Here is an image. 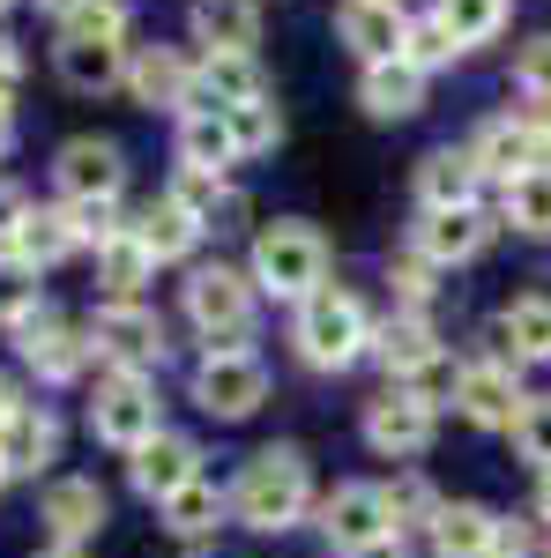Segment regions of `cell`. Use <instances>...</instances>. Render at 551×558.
<instances>
[{
    "mask_svg": "<svg viewBox=\"0 0 551 558\" xmlns=\"http://www.w3.org/2000/svg\"><path fill=\"white\" fill-rule=\"evenodd\" d=\"M231 514L261 529V536H284L298 521L313 514V470H306V454L298 447H261L254 462L239 470L231 484Z\"/></svg>",
    "mask_w": 551,
    "mask_h": 558,
    "instance_id": "1",
    "label": "cell"
},
{
    "mask_svg": "<svg viewBox=\"0 0 551 558\" xmlns=\"http://www.w3.org/2000/svg\"><path fill=\"white\" fill-rule=\"evenodd\" d=\"M254 291L268 299H313L321 283H328V239L313 231V223H298V216H276V223H261L254 231Z\"/></svg>",
    "mask_w": 551,
    "mask_h": 558,
    "instance_id": "2",
    "label": "cell"
},
{
    "mask_svg": "<svg viewBox=\"0 0 551 558\" xmlns=\"http://www.w3.org/2000/svg\"><path fill=\"white\" fill-rule=\"evenodd\" d=\"M291 343H298V357H306L313 373H343V365H358V357L373 350V320H366V305L350 299V291L321 283L313 299H298Z\"/></svg>",
    "mask_w": 551,
    "mask_h": 558,
    "instance_id": "3",
    "label": "cell"
},
{
    "mask_svg": "<svg viewBox=\"0 0 551 558\" xmlns=\"http://www.w3.org/2000/svg\"><path fill=\"white\" fill-rule=\"evenodd\" d=\"M477 179H522V172H551V105H514L500 120H484L469 142Z\"/></svg>",
    "mask_w": 551,
    "mask_h": 558,
    "instance_id": "4",
    "label": "cell"
},
{
    "mask_svg": "<svg viewBox=\"0 0 551 558\" xmlns=\"http://www.w3.org/2000/svg\"><path fill=\"white\" fill-rule=\"evenodd\" d=\"M187 320L209 336V350H247L254 336V276H239V268H194L187 276Z\"/></svg>",
    "mask_w": 551,
    "mask_h": 558,
    "instance_id": "5",
    "label": "cell"
},
{
    "mask_svg": "<svg viewBox=\"0 0 551 558\" xmlns=\"http://www.w3.org/2000/svg\"><path fill=\"white\" fill-rule=\"evenodd\" d=\"M89 432H97L105 447H120V454H134L142 439H157L165 417H157V387H149V373H105L97 395H89Z\"/></svg>",
    "mask_w": 551,
    "mask_h": 558,
    "instance_id": "6",
    "label": "cell"
},
{
    "mask_svg": "<svg viewBox=\"0 0 551 558\" xmlns=\"http://www.w3.org/2000/svg\"><path fill=\"white\" fill-rule=\"evenodd\" d=\"M89 350H97V357H105V365H112V373H149V365H165V320H157V313H149V305L134 299V305H97V313H89Z\"/></svg>",
    "mask_w": 551,
    "mask_h": 558,
    "instance_id": "7",
    "label": "cell"
},
{
    "mask_svg": "<svg viewBox=\"0 0 551 558\" xmlns=\"http://www.w3.org/2000/svg\"><path fill=\"white\" fill-rule=\"evenodd\" d=\"M194 402L209 417H224V425H239V417H254L261 402H268V365H261L254 350H209L194 365Z\"/></svg>",
    "mask_w": 551,
    "mask_h": 558,
    "instance_id": "8",
    "label": "cell"
},
{
    "mask_svg": "<svg viewBox=\"0 0 551 558\" xmlns=\"http://www.w3.org/2000/svg\"><path fill=\"white\" fill-rule=\"evenodd\" d=\"M522 365L514 357H469L463 365V387H455V410H463L469 425L484 432H514V417H522Z\"/></svg>",
    "mask_w": 551,
    "mask_h": 558,
    "instance_id": "9",
    "label": "cell"
},
{
    "mask_svg": "<svg viewBox=\"0 0 551 558\" xmlns=\"http://www.w3.org/2000/svg\"><path fill=\"white\" fill-rule=\"evenodd\" d=\"M432 432H440V410H424L418 395H403V387H387L381 402H366V447L387 454V462H418L432 447Z\"/></svg>",
    "mask_w": 551,
    "mask_h": 558,
    "instance_id": "10",
    "label": "cell"
},
{
    "mask_svg": "<svg viewBox=\"0 0 551 558\" xmlns=\"http://www.w3.org/2000/svg\"><path fill=\"white\" fill-rule=\"evenodd\" d=\"M492 231H500V216H484L477 202H463V209H424L410 254H424L432 268H463V260H477L492 246Z\"/></svg>",
    "mask_w": 551,
    "mask_h": 558,
    "instance_id": "11",
    "label": "cell"
},
{
    "mask_svg": "<svg viewBox=\"0 0 551 558\" xmlns=\"http://www.w3.org/2000/svg\"><path fill=\"white\" fill-rule=\"evenodd\" d=\"M52 186H60V202H120V186H128V157H120V142H68L60 149V165H52Z\"/></svg>",
    "mask_w": 551,
    "mask_h": 558,
    "instance_id": "12",
    "label": "cell"
},
{
    "mask_svg": "<svg viewBox=\"0 0 551 558\" xmlns=\"http://www.w3.org/2000/svg\"><path fill=\"white\" fill-rule=\"evenodd\" d=\"M15 350H23V365H31L38 380H75L89 357H97L83 328H68V320H60V313H45V305L15 328Z\"/></svg>",
    "mask_w": 551,
    "mask_h": 558,
    "instance_id": "13",
    "label": "cell"
},
{
    "mask_svg": "<svg viewBox=\"0 0 551 558\" xmlns=\"http://www.w3.org/2000/svg\"><path fill=\"white\" fill-rule=\"evenodd\" d=\"M38 521H45V536H52L60 551H83L89 536L105 529V492H97V476H52Z\"/></svg>",
    "mask_w": 551,
    "mask_h": 558,
    "instance_id": "14",
    "label": "cell"
},
{
    "mask_svg": "<svg viewBox=\"0 0 551 558\" xmlns=\"http://www.w3.org/2000/svg\"><path fill=\"white\" fill-rule=\"evenodd\" d=\"M194 476H202V447H194L187 432H157V439H142L134 462H128V484L142 492V499H157V507H165L179 484H194Z\"/></svg>",
    "mask_w": 551,
    "mask_h": 558,
    "instance_id": "15",
    "label": "cell"
},
{
    "mask_svg": "<svg viewBox=\"0 0 551 558\" xmlns=\"http://www.w3.org/2000/svg\"><path fill=\"white\" fill-rule=\"evenodd\" d=\"M128 89H134V105H149V112H187L194 68H187L179 45H134L128 52Z\"/></svg>",
    "mask_w": 551,
    "mask_h": 558,
    "instance_id": "16",
    "label": "cell"
},
{
    "mask_svg": "<svg viewBox=\"0 0 551 558\" xmlns=\"http://www.w3.org/2000/svg\"><path fill=\"white\" fill-rule=\"evenodd\" d=\"M313 529L336 544V551H358V544H373L387 536V514H381V484H336L321 507H313Z\"/></svg>",
    "mask_w": 551,
    "mask_h": 558,
    "instance_id": "17",
    "label": "cell"
},
{
    "mask_svg": "<svg viewBox=\"0 0 551 558\" xmlns=\"http://www.w3.org/2000/svg\"><path fill=\"white\" fill-rule=\"evenodd\" d=\"M254 97H268V83H261V68H254V52H202L187 112H231V105H254Z\"/></svg>",
    "mask_w": 551,
    "mask_h": 558,
    "instance_id": "18",
    "label": "cell"
},
{
    "mask_svg": "<svg viewBox=\"0 0 551 558\" xmlns=\"http://www.w3.org/2000/svg\"><path fill=\"white\" fill-rule=\"evenodd\" d=\"M403 31H410V15L403 8H387V0H343L336 8V38L373 68V60H395L403 52Z\"/></svg>",
    "mask_w": 551,
    "mask_h": 558,
    "instance_id": "19",
    "label": "cell"
},
{
    "mask_svg": "<svg viewBox=\"0 0 551 558\" xmlns=\"http://www.w3.org/2000/svg\"><path fill=\"white\" fill-rule=\"evenodd\" d=\"M68 254H83V231H75L68 202H60V209H23L15 239H8V260H23V268L38 276V268H60Z\"/></svg>",
    "mask_w": 551,
    "mask_h": 558,
    "instance_id": "20",
    "label": "cell"
},
{
    "mask_svg": "<svg viewBox=\"0 0 551 558\" xmlns=\"http://www.w3.org/2000/svg\"><path fill=\"white\" fill-rule=\"evenodd\" d=\"M52 454H60V417L38 410V402H23V410L0 425V470L8 476H45Z\"/></svg>",
    "mask_w": 551,
    "mask_h": 558,
    "instance_id": "21",
    "label": "cell"
},
{
    "mask_svg": "<svg viewBox=\"0 0 551 558\" xmlns=\"http://www.w3.org/2000/svg\"><path fill=\"white\" fill-rule=\"evenodd\" d=\"M432 551L440 558H492V536H500V514L492 507H477V499H440V514H432Z\"/></svg>",
    "mask_w": 551,
    "mask_h": 558,
    "instance_id": "22",
    "label": "cell"
},
{
    "mask_svg": "<svg viewBox=\"0 0 551 558\" xmlns=\"http://www.w3.org/2000/svg\"><path fill=\"white\" fill-rule=\"evenodd\" d=\"M261 0H194V45L202 52H254Z\"/></svg>",
    "mask_w": 551,
    "mask_h": 558,
    "instance_id": "23",
    "label": "cell"
},
{
    "mask_svg": "<svg viewBox=\"0 0 551 558\" xmlns=\"http://www.w3.org/2000/svg\"><path fill=\"white\" fill-rule=\"evenodd\" d=\"M149 276H157L149 246H142V239H134L128 223H120V231H112V239L97 246V283H105V299H112V305H134Z\"/></svg>",
    "mask_w": 551,
    "mask_h": 558,
    "instance_id": "24",
    "label": "cell"
},
{
    "mask_svg": "<svg viewBox=\"0 0 551 558\" xmlns=\"http://www.w3.org/2000/svg\"><path fill=\"white\" fill-rule=\"evenodd\" d=\"M358 97H366V112H373V120H410V112L424 105V75L395 52V60H373V68H366Z\"/></svg>",
    "mask_w": 551,
    "mask_h": 558,
    "instance_id": "25",
    "label": "cell"
},
{
    "mask_svg": "<svg viewBox=\"0 0 551 558\" xmlns=\"http://www.w3.org/2000/svg\"><path fill=\"white\" fill-rule=\"evenodd\" d=\"M500 357H514V365H551V299L544 291H529V299H514L507 313H500Z\"/></svg>",
    "mask_w": 551,
    "mask_h": 558,
    "instance_id": "26",
    "label": "cell"
},
{
    "mask_svg": "<svg viewBox=\"0 0 551 558\" xmlns=\"http://www.w3.org/2000/svg\"><path fill=\"white\" fill-rule=\"evenodd\" d=\"M432 350H447L440 336H432V320H424V313H395V320H381V328H373V350H366V357H381L387 373L403 380V373H418Z\"/></svg>",
    "mask_w": 551,
    "mask_h": 558,
    "instance_id": "27",
    "label": "cell"
},
{
    "mask_svg": "<svg viewBox=\"0 0 551 558\" xmlns=\"http://www.w3.org/2000/svg\"><path fill=\"white\" fill-rule=\"evenodd\" d=\"M60 83L97 97V89L128 83V45H89V38H60Z\"/></svg>",
    "mask_w": 551,
    "mask_h": 558,
    "instance_id": "28",
    "label": "cell"
},
{
    "mask_svg": "<svg viewBox=\"0 0 551 558\" xmlns=\"http://www.w3.org/2000/svg\"><path fill=\"white\" fill-rule=\"evenodd\" d=\"M224 514H231V492H216L209 476L179 484V492L165 499V529H171V536H187V544H194V536H216Z\"/></svg>",
    "mask_w": 551,
    "mask_h": 558,
    "instance_id": "29",
    "label": "cell"
},
{
    "mask_svg": "<svg viewBox=\"0 0 551 558\" xmlns=\"http://www.w3.org/2000/svg\"><path fill=\"white\" fill-rule=\"evenodd\" d=\"M418 202L424 209H463L477 202V165H469V149H432L418 165Z\"/></svg>",
    "mask_w": 551,
    "mask_h": 558,
    "instance_id": "30",
    "label": "cell"
},
{
    "mask_svg": "<svg viewBox=\"0 0 551 558\" xmlns=\"http://www.w3.org/2000/svg\"><path fill=\"white\" fill-rule=\"evenodd\" d=\"M128 231L142 239V246H149V260H187V254H194V239H202V223L179 209L171 194H165V202H149V209L134 216Z\"/></svg>",
    "mask_w": 551,
    "mask_h": 558,
    "instance_id": "31",
    "label": "cell"
},
{
    "mask_svg": "<svg viewBox=\"0 0 551 558\" xmlns=\"http://www.w3.org/2000/svg\"><path fill=\"white\" fill-rule=\"evenodd\" d=\"M171 202L194 216L202 231H224L216 216H247V202L224 186V172H194V165H179V179H171Z\"/></svg>",
    "mask_w": 551,
    "mask_h": 558,
    "instance_id": "32",
    "label": "cell"
},
{
    "mask_svg": "<svg viewBox=\"0 0 551 558\" xmlns=\"http://www.w3.org/2000/svg\"><path fill=\"white\" fill-rule=\"evenodd\" d=\"M179 165H194V172H231L239 165L224 112H179Z\"/></svg>",
    "mask_w": 551,
    "mask_h": 558,
    "instance_id": "33",
    "label": "cell"
},
{
    "mask_svg": "<svg viewBox=\"0 0 551 558\" xmlns=\"http://www.w3.org/2000/svg\"><path fill=\"white\" fill-rule=\"evenodd\" d=\"M500 223L529 231V239H551V172H522L500 186Z\"/></svg>",
    "mask_w": 551,
    "mask_h": 558,
    "instance_id": "34",
    "label": "cell"
},
{
    "mask_svg": "<svg viewBox=\"0 0 551 558\" xmlns=\"http://www.w3.org/2000/svg\"><path fill=\"white\" fill-rule=\"evenodd\" d=\"M432 23L455 38V52H469V45H492V38H500L507 0H440V8H432Z\"/></svg>",
    "mask_w": 551,
    "mask_h": 558,
    "instance_id": "35",
    "label": "cell"
},
{
    "mask_svg": "<svg viewBox=\"0 0 551 558\" xmlns=\"http://www.w3.org/2000/svg\"><path fill=\"white\" fill-rule=\"evenodd\" d=\"M381 514H387V536H403V529H432V514H440V499H432V484L424 476H395V484H381Z\"/></svg>",
    "mask_w": 551,
    "mask_h": 558,
    "instance_id": "36",
    "label": "cell"
},
{
    "mask_svg": "<svg viewBox=\"0 0 551 558\" xmlns=\"http://www.w3.org/2000/svg\"><path fill=\"white\" fill-rule=\"evenodd\" d=\"M224 128H231V149H239V157H261V149L284 142V112H276L268 97H254V105H231Z\"/></svg>",
    "mask_w": 551,
    "mask_h": 558,
    "instance_id": "37",
    "label": "cell"
},
{
    "mask_svg": "<svg viewBox=\"0 0 551 558\" xmlns=\"http://www.w3.org/2000/svg\"><path fill=\"white\" fill-rule=\"evenodd\" d=\"M403 395H418L424 410H440V402H455V387H463V365H455V350H432L418 373H403Z\"/></svg>",
    "mask_w": 551,
    "mask_h": 558,
    "instance_id": "38",
    "label": "cell"
},
{
    "mask_svg": "<svg viewBox=\"0 0 551 558\" xmlns=\"http://www.w3.org/2000/svg\"><path fill=\"white\" fill-rule=\"evenodd\" d=\"M60 38H89V45H120L128 38V0H83L68 23H60Z\"/></svg>",
    "mask_w": 551,
    "mask_h": 558,
    "instance_id": "39",
    "label": "cell"
},
{
    "mask_svg": "<svg viewBox=\"0 0 551 558\" xmlns=\"http://www.w3.org/2000/svg\"><path fill=\"white\" fill-rule=\"evenodd\" d=\"M514 454H522L529 470L551 476V395H529V402H522V417H514Z\"/></svg>",
    "mask_w": 551,
    "mask_h": 558,
    "instance_id": "40",
    "label": "cell"
},
{
    "mask_svg": "<svg viewBox=\"0 0 551 558\" xmlns=\"http://www.w3.org/2000/svg\"><path fill=\"white\" fill-rule=\"evenodd\" d=\"M31 313H38V276L0 254V328H23Z\"/></svg>",
    "mask_w": 551,
    "mask_h": 558,
    "instance_id": "41",
    "label": "cell"
},
{
    "mask_svg": "<svg viewBox=\"0 0 551 558\" xmlns=\"http://www.w3.org/2000/svg\"><path fill=\"white\" fill-rule=\"evenodd\" d=\"M387 291H395V313H424L432 305V260L424 254L387 260Z\"/></svg>",
    "mask_w": 551,
    "mask_h": 558,
    "instance_id": "42",
    "label": "cell"
},
{
    "mask_svg": "<svg viewBox=\"0 0 551 558\" xmlns=\"http://www.w3.org/2000/svg\"><path fill=\"white\" fill-rule=\"evenodd\" d=\"M403 60H410L418 75H432V68H447V60H455V38H447L432 15H418V23L403 31Z\"/></svg>",
    "mask_w": 551,
    "mask_h": 558,
    "instance_id": "43",
    "label": "cell"
},
{
    "mask_svg": "<svg viewBox=\"0 0 551 558\" xmlns=\"http://www.w3.org/2000/svg\"><path fill=\"white\" fill-rule=\"evenodd\" d=\"M514 83H522V97H529V105H551V31L514 52Z\"/></svg>",
    "mask_w": 551,
    "mask_h": 558,
    "instance_id": "44",
    "label": "cell"
},
{
    "mask_svg": "<svg viewBox=\"0 0 551 558\" xmlns=\"http://www.w3.org/2000/svg\"><path fill=\"white\" fill-rule=\"evenodd\" d=\"M537 551V529L529 521H500V536H492V558H529Z\"/></svg>",
    "mask_w": 551,
    "mask_h": 558,
    "instance_id": "45",
    "label": "cell"
},
{
    "mask_svg": "<svg viewBox=\"0 0 551 558\" xmlns=\"http://www.w3.org/2000/svg\"><path fill=\"white\" fill-rule=\"evenodd\" d=\"M15 89H23V52H15V38H0V112L15 105Z\"/></svg>",
    "mask_w": 551,
    "mask_h": 558,
    "instance_id": "46",
    "label": "cell"
},
{
    "mask_svg": "<svg viewBox=\"0 0 551 558\" xmlns=\"http://www.w3.org/2000/svg\"><path fill=\"white\" fill-rule=\"evenodd\" d=\"M23 209H31V202H23V186H8V179H0V254H8V239H15Z\"/></svg>",
    "mask_w": 551,
    "mask_h": 558,
    "instance_id": "47",
    "label": "cell"
},
{
    "mask_svg": "<svg viewBox=\"0 0 551 558\" xmlns=\"http://www.w3.org/2000/svg\"><path fill=\"white\" fill-rule=\"evenodd\" d=\"M343 558H410V544L403 536H373V544H358V551H343Z\"/></svg>",
    "mask_w": 551,
    "mask_h": 558,
    "instance_id": "48",
    "label": "cell"
},
{
    "mask_svg": "<svg viewBox=\"0 0 551 558\" xmlns=\"http://www.w3.org/2000/svg\"><path fill=\"white\" fill-rule=\"evenodd\" d=\"M15 410H23V395H15V380H8V373H0V425H8V417H15Z\"/></svg>",
    "mask_w": 551,
    "mask_h": 558,
    "instance_id": "49",
    "label": "cell"
},
{
    "mask_svg": "<svg viewBox=\"0 0 551 558\" xmlns=\"http://www.w3.org/2000/svg\"><path fill=\"white\" fill-rule=\"evenodd\" d=\"M45 15H60V23H68V15H75V8H83V0H38Z\"/></svg>",
    "mask_w": 551,
    "mask_h": 558,
    "instance_id": "50",
    "label": "cell"
},
{
    "mask_svg": "<svg viewBox=\"0 0 551 558\" xmlns=\"http://www.w3.org/2000/svg\"><path fill=\"white\" fill-rule=\"evenodd\" d=\"M8 149H15V120L0 112V157H8Z\"/></svg>",
    "mask_w": 551,
    "mask_h": 558,
    "instance_id": "51",
    "label": "cell"
},
{
    "mask_svg": "<svg viewBox=\"0 0 551 558\" xmlns=\"http://www.w3.org/2000/svg\"><path fill=\"white\" fill-rule=\"evenodd\" d=\"M537 521H544V536H551V476H544V499H537Z\"/></svg>",
    "mask_w": 551,
    "mask_h": 558,
    "instance_id": "52",
    "label": "cell"
},
{
    "mask_svg": "<svg viewBox=\"0 0 551 558\" xmlns=\"http://www.w3.org/2000/svg\"><path fill=\"white\" fill-rule=\"evenodd\" d=\"M45 558H83V551H60V544H52V551H45Z\"/></svg>",
    "mask_w": 551,
    "mask_h": 558,
    "instance_id": "53",
    "label": "cell"
},
{
    "mask_svg": "<svg viewBox=\"0 0 551 558\" xmlns=\"http://www.w3.org/2000/svg\"><path fill=\"white\" fill-rule=\"evenodd\" d=\"M8 8H15V0H0V15H8Z\"/></svg>",
    "mask_w": 551,
    "mask_h": 558,
    "instance_id": "54",
    "label": "cell"
},
{
    "mask_svg": "<svg viewBox=\"0 0 551 558\" xmlns=\"http://www.w3.org/2000/svg\"><path fill=\"white\" fill-rule=\"evenodd\" d=\"M387 8H403V0H387Z\"/></svg>",
    "mask_w": 551,
    "mask_h": 558,
    "instance_id": "55",
    "label": "cell"
},
{
    "mask_svg": "<svg viewBox=\"0 0 551 558\" xmlns=\"http://www.w3.org/2000/svg\"><path fill=\"white\" fill-rule=\"evenodd\" d=\"M0 484H8V470H0Z\"/></svg>",
    "mask_w": 551,
    "mask_h": 558,
    "instance_id": "56",
    "label": "cell"
},
{
    "mask_svg": "<svg viewBox=\"0 0 551 558\" xmlns=\"http://www.w3.org/2000/svg\"><path fill=\"white\" fill-rule=\"evenodd\" d=\"M544 551H551V536H544Z\"/></svg>",
    "mask_w": 551,
    "mask_h": 558,
    "instance_id": "57",
    "label": "cell"
}]
</instances>
